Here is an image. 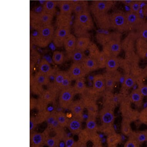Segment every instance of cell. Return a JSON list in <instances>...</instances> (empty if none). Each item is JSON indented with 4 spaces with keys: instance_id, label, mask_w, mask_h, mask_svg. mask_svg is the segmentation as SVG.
<instances>
[{
    "instance_id": "6da1fadb",
    "label": "cell",
    "mask_w": 147,
    "mask_h": 147,
    "mask_svg": "<svg viewBox=\"0 0 147 147\" xmlns=\"http://www.w3.org/2000/svg\"><path fill=\"white\" fill-rule=\"evenodd\" d=\"M74 34L77 38H90V31L94 28V24L89 11L76 15L72 24Z\"/></svg>"
},
{
    "instance_id": "7a4b0ae2",
    "label": "cell",
    "mask_w": 147,
    "mask_h": 147,
    "mask_svg": "<svg viewBox=\"0 0 147 147\" xmlns=\"http://www.w3.org/2000/svg\"><path fill=\"white\" fill-rule=\"evenodd\" d=\"M55 30L54 26L51 24L37 30L34 44L40 48L47 47L53 41Z\"/></svg>"
},
{
    "instance_id": "3957f363",
    "label": "cell",
    "mask_w": 147,
    "mask_h": 147,
    "mask_svg": "<svg viewBox=\"0 0 147 147\" xmlns=\"http://www.w3.org/2000/svg\"><path fill=\"white\" fill-rule=\"evenodd\" d=\"M121 38L122 33L115 31L112 39L102 47V51L107 57H118L122 50Z\"/></svg>"
},
{
    "instance_id": "277c9868",
    "label": "cell",
    "mask_w": 147,
    "mask_h": 147,
    "mask_svg": "<svg viewBox=\"0 0 147 147\" xmlns=\"http://www.w3.org/2000/svg\"><path fill=\"white\" fill-rule=\"evenodd\" d=\"M54 17L42 11L30 14V24L36 31L46 26L51 24Z\"/></svg>"
},
{
    "instance_id": "5b68a950",
    "label": "cell",
    "mask_w": 147,
    "mask_h": 147,
    "mask_svg": "<svg viewBox=\"0 0 147 147\" xmlns=\"http://www.w3.org/2000/svg\"><path fill=\"white\" fill-rule=\"evenodd\" d=\"M110 16L112 29L122 34L130 30L125 13L118 11L110 14Z\"/></svg>"
},
{
    "instance_id": "8992f818",
    "label": "cell",
    "mask_w": 147,
    "mask_h": 147,
    "mask_svg": "<svg viewBox=\"0 0 147 147\" xmlns=\"http://www.w3.org/2000/svg\"><path fill=\"white\" fill-rule=\"evenodd\" d=\"M130 100L122 101L121 104V112L123 118L126 119L131 122L138 120L140 112L132 107Z\"/></svg>"
},
{
    "instance_id": "52a82bcc",
    "label": "cell",
    "mask_w": 147,
    "mask_h": 147,
    "mask_svg": "<svg viewBox=\"0 0 147 147\" xmlns=\"http://www.w3.org/2000/svg\"><path fill=\"white\" fill-rule=\"evenodd\" d=\"M76 94L73 87L71 86L62 89L59 98L60 106L64 109L69 108Z\"/></svg>"
},
{
    "instance_id": "ba28073f",
    "label": "cell",
    "mask_w": 147,
    "mask_h": 147,
    "mask_svg": "<svg viewBox=\"0 0 147 147\" xmlns=\"http://www.w3.org/2000/svg\"><path fill=\"white\" fill-rule=\"evenodd\" d=\"M71 28L69 26L56 27L53 41L56 47H61L63 46L65 39L71 34Z\"/></svg>"
},
{
    "instance_id": "9c48e42d",
    "label": "cell",
    "mask_w": 147,
    "mask_h": 147,
    "mask_svg": "<svg viewBox=\"0 0 147 147\" xmlns=\"http://www.w3.org/2000/svg\"><path fill=\"white\" fill-rule=\"evenodd\" d=\"M113 5V1L110 0H94L90 5V10L92 15L106 13L111 9Z\"/></svg>"
},
{
    "instance_id": "30bf717a",
    "label": "cell",
    "mask_w": 147,
    "mask_h": 147,
    "mask_svg": "<svg viewBox=\"0 0 147 147\" xmlns=\"http://www.w3.org/2000/svg\"><path fill=\"white\" fill-rule=\"evenodd\" d=\"M99 115L100 121L103 125H112L115 121V113L113 106L111 105H105L99 111Z\"/></svg>"
},
{
    "instance_id": "8fae6325",
    "label": "cell",
    "mask_w": 147,
    "mask_h": 147,
    "mask_svg": "<svg viewBox=\"0 0 147 147\" xmlns=\"http://www.w3.org/2000/svg\"><path fill=\"white\" fill-rule=\"evenodd\" d=\"M97 26L100 30H109L112 29L110 14L108 12L93 15Z\"/></svg>"
},
{
    "instance_id": "7c38bea8",
    "label": "cell",
    "mask_w": 147,
    "mask_h": 147,
    "mask_svg": "<svg viewBox=\"0 0 147 147\" xmlns=\"http://www.w3.org/2000/svg\"><path fill=\"white\" fill-rule=\"evenodd\" d=\"M138 38L135 31H131L121 40L122 50L125 53L135 51L136 42Z\"/></svg>"
},
{
    "instance_id": "4fadbf2b",
    "label": "cell",
    "mask_w": 147,
    "mask_h": 147,
    "mask_svg": "<svg viewBox=\"0 0 147 147\" xmlns=\"http://www.w3.org/2000/svg\"><path fill=\"white\" fill-rule=\"evenodd\" d=\"M125 15L128 25L131 31H135L140 25L144 22L138 13L130 11L126 12Z\"/></svg>"
},
{
    "instance_id": "5bb4252c",
    "label": "cell",
    "mask_w": 147,
    "mask_h": 147,
    "mask_svg": "<svg viewBox=\"0 0 147 147\" xmlns=\"http://www.w3.org/2000/svg\"><path fill=\"white\" fill-rule=\"evenodd\" d=\"M67 72L72 80L74 81L84 78L87 74L81 63H73Z\"/></svg>"
},
{
    "instance_id": "9a60e30c",
    "label": "cell",
    "mask_w": 147,
    "mask_h": 147,
    "mask_svg": "<svg viewBox=\"0 0 147 147\" xmlns=\"http://www.w3.org/2000/svg\"><path fill=\"white\" fill-rule=\"evenodd\" d=\"M69 108L73 117L82 119L84 111L85 108L83 100H77L73 101Z\"/></svg>"
},
{
    "instance_id": "2e32d148",
    "label": "cell",
    "mask_w": 147,
    "mask_h": 147,
    "mask_svg": "<svg viewBox=\"0 0 147 147\" xmlns=\"http://www.w3.org/2000/svg\"><path fill=\"white\" fill-rule=\"evenodd\" d=\"M135 51L140 59L147 57V41L141 38H138L136 40Z\"/></svg>"
},
{
    "instance_id": "e0dca14e",
    "label": "cell",
    "mask_w": 147,
    "mask_h": 147,
    "mask_svg": "<svg viewBox=\"0 0 147 147\" xmlns=\"http://www.w3.org/2000/svg\"><path fill=\"white\" fill-rule=\"evenodd\" d=\"M67 127L72 134H79L82 130V119L73 117L69 120Z\"/></svg>"
},
{
    "instance_id": "ac0fdd59",
    "label": "cell",
    "mask_w": 147,
    "mask_h": 147,
    "mask_svg": "<svg viewBox=\"0 0 147 147\" xmlns=\"http://www.w3.org/2000/svg\"><path fill=\"white\" fill-rule=\"evenodd\" d=\"M92 88L94 91L101 92L106 89L105 77L102 74H98L93 77Z\"/></svg>"
},
{
    "instance_id": "d6986e66",
    "label": "cell",
    "mask_w": 147,
    "mask_h": 147,
    "mask_svg": "<svg viewBox=\"0 0 147 147\" xmlns=\"http://www.w3.org/2000/svg\"><path fill=\"white\" fill-rule=\"evenodd\" d=\"M81 64L86 74L99 69L96 60L89 56H87Z\"/></svg>"
},
{
    "instance_id": "ffe728a7",
    "label": "cell",
    "mask_w": 147,
    "mask_h": 147,
    "mask_svg": "<svg viewBox=\"0 0 147 147\" xmlns=\"http://www.w3.org/2000/svg\"><path fill=\"white\" fill-rule=\"evenodd\" d=\"M119 67V59L118 57L115 56L107 57L105 68L106 72L111 73H114L117 71Z\"/></svg>"
},
{
    "instance_id": "44dd1931",
    "label": "cell",
    "mask_w": 147,
    "mask_h": 147,
    "mask_svg": "<svg viewBox=\"0 0 147 147\" xmlns=\"http://www.w3.org/2000/svg\"><path fill=\"white\" fill-rule=\"evenodd\" d=\"M85 107L88 111V115L97 116L98 111V106L96 99L92 97H88L83 100Z\"/></svg>"
},
{
    "instance_id": "7402d4cb",
    "label": "cell",
    "mask_w": 147,
    "mask_h": 147,
    "mask_svg": "<svg viewBox=\"0 0 147 147\" xmlns=\"http://www.w3.org/2000/svg\"><path fill=\"white\" fill-rule=\"evenodd\" d=\"M77 38L74 34H70L64 42L63 46L67 53H69L76 49Z\"/></svg>"
},
{
    "instance_id": "603a6c76",
    "label": "cell",
    "mask_w": 147,
    "mask_h": 147,
    "mask_svg": "<svg viewBox=\"0 0 147 147\" xmlns=\"http://www.w3.org/2000/svg\"><path fill=\"white\" fill-rule=\"evenodd\" d=\"M72 15H68L59 13L56 18V27H71L73 24Z\"/></svg>"
},
{
    "instance_id": "cb8c5ba5",
    "label": "cell",
    "mask_w": 147,
    "mask_h": 147,
    "mask_svg": "<svg viewBox=\"0 0 147 147\" xmlns=\"http://www.w3.org/2000/svg\"><path fill=\"white\" fill-rule=\"evenodd\" d=\"M115 31L106 33L99 32L96 35V39L97 42L102 47L105 46L113 37Z\"/></svg>"
},
{
    "instance_id": "d4e9b609",
    "label": "cell",
    "mask_w": 147,
    "mask_h": 147,
    "mask_svg": "<svg viewBox=\"0 0 147 147\" xmlns=\"http://www.w3.org/2000/svg\"><path fill=\"white\" fill-rule=\"evenodd\" d=\"M57 3L54 0H48L44 3L42 11L47 14L54 17L56 13Z\"/></svg>"
},
{
    "instance_id": "484cf974",
    "label": "cell",
    "mask_w": 147,
    "mask_h": 147,
    "mask_svg": "<svg viewBox=\"0 0 147 147\" xmlns=\"http://www.w3.org/2000/svg\"><path fill=\"white\" fill-rule=\"evenodd\" d=\"M60 13L72 15L73 12V4L70 0H64L60 3Z\"/></svg>"
},
{
    "instance_id": "4316f807",
    "label": "cell",
    "mask_w": 147,
    "mask_h": 147,
    "mask_svg": "<svg viewBox=\"0 0 147 147\" xmlns=\"http://www.w3.org/2000/svg\"><path fill=\"white\" fill-rule=\"evenodd\" d=\"M46 139L43 134L40 133H32L30 136V142L35 147H39L45 143Z\"/></svg>"
},
{
    "instance_id": "83f0119b",
    "label": "cell",
    "mask_w": 147,
    "mask_h": 147,
    "mask_svg": "<svg viewBox=\"0 0 147 147\" xmlns=\"http://www.w3.org/2000/svg\"><path fill=\"white\" fill-rule=\"evenodd\" d=\"M91 42L90 38L88 37L77 38L76 49L85 52L88 50Z\"/></svg>"
},
{
    "instance_id": "f1b7e54d",
    "label": "cell",
    "mask_w": 147,
    "mask_h": 147,
    "mask_svg": "<svg viewBox=\"0 0 147 147\" xmlns=\"http://www.w3.org/2000/svg\"><path fill=\"white\" fill-rule=\"evenodd\" d=\"M70 58L73 63H82L87 57L85 52L76 49L71 53H68Z\"/></svg>"
},
{
    "instance_id": "f546056e",
    "label": "cell",
    "mask_w": 147,
    "mask_h": 147,
    "mask_svg": "<svg viewBox=\"0 0 147 147\" xmlns=\"http://www.w3.org/2000/svg\"><path fill=\"white\" fill-rule=\"evenodd\" d=\"M104 76L105 77L106 89L110 91L113 90L117 81L116 77L113 75V74L107 72L105 74Z\"/></svg>"
},
{
    "instance_id": "4dcf8cb0",
    "label": "cell",
    "mask_w": 147,
    "mask_h": 147,
    "mask_svg": "<svg viewBox=\"0 0 147 147\" xmlns=\"http://www.w3.org/2000/svg\"><path fill=\"white\" fill-rule=\"evenodd\" d=\"M89 11L88 3L85 0H81L73 4V12L76 15Z\"/></svg>"
},
{
    "instance_id": "1f68e13d",
    "label": "cell",
    "mask_w": 147,
    "mask_h": 147,
    "mask_svg": "<svg viewBox=\"0 0 147 147\" xmlns=\"http://www.w3.org/2000/svg\"><path fill=\"white\" fill-rule=\"evenodd\" d=\"M96 116L94 115H89L86 121V129L90 133L96 132L98 129V125L96 121Z\"/></svg>"
},
{
    "instance_id": "d6a6232c",
    "label": "cell",
    "mask_w": 147,
    "mask_h": 147,
    "mask_svg": "<svg viewBox=\"0 0 147 147\" xmlns=\"http://www.w3.org/2000/svg\"><path fill=\"white\" fill-rule=\"evenodd\" d=\"M121 141V136L115 133L108 136L106 142L108 147H113L119 144Z\"/></svg>"
},
{
    "instance_id": "836d02e7",
    "label": "cell",
    "mask_w": 147,
    "mask_h": 147,
    "mask_svg": "<svg viewBox=\"0 0 147 147\" xmlns=\"http://www.w3.org/2000/svg\"><path fill=\"white\" fill-rule=\"evenodd\" d=\"M125 59L131 67L138 65L139 61L141 59L135 51L125 53Z\"/></svg>"
},
{
    "instance_id": "e575fe53",
    "label": "cell",
    "mask_w": 147,
    "mask_h": 147,
    "mask_svg": "<svg viewBox=\"0 0 147 147\" xmlns=\"http://www.w3.org/2000/svg\"><path fill=\"white\" fill-rule=\"evenodd\" d=\"M39 71L49 77L51 75L53 71L51 64L48 61L45 59L41 60L39 64Z\"/></svg>"
},
{
    "instance_id": "d590c367",
    "label": "cell",
    "mask_w": 147,
    "mask_h": 147,
    "mask_svg": "<svg viewBox=\"0 0 147 147\" xmlns=\"http://www.w3.org/2000/svg\"><path fill=\"white\" fill-rule=\"evenodd\" d=\"M73 88L76 94H82L84 93L86 89L84 78L76 80Z\"/></svg>"
},
{
    "instance_id": "8d00e7d4",
    "label": "cell",
    "mask_w": 147,
    "mask_h": 147,
    "mask_svg": "<svg viewBox=\"0 0 147 147\" xmlns=\"http://www.w3.org/2000/svg\"><path fill=\"white\" fill-rule=\"evenodd\" d=\"M129 136L134 139L139 144L141 145L144 142L147 141V131L132 132Z\"/></svg>"
},
{
    "instance_id": "74e56055",
    "label": "cell",
    "mask_w": 147,
    "mask_h": 147,
    "mask_svg": "<svg viewBox=\"0 0 147 147\" xmlns=\"http://www.w3.org/2000/svg\"><path fill=\"white\" fill-rule=\"evenodd\" d=\"M137 82L136 78L131 74H126L124 76L123 85L124 88L129 89L133 88Z\"/></svg>"
},
{
    "instance_id": "f35d334b",
    "label": "cell",
    "mask_w": 147,
    "mask_h": 147,
    "mask_svg": "<svg viewBox=\"0 0 147 147\" xmlns=\"http://www.w3.org/2000/svg\"><path fill=\"white\" fill-rule=\"evenodd\" d=\"M131 122L126 119L123 118L121 124V130L122 134L129 136L132 132Z\"/></svg>"
},
{
    "instance_id": "ab89813d",
    "label": "cell",
    "mask_w": 147,
    "mask_h": 147,
    "mask_svg": "<svg viewBox=\"0 0 147 147\" xmlns=\"http://www.w3.org/2000/svg\"><path fill=\"white\" fill-rule=\"evenodd\" d=\"M143 98V96L137 88L132 91L129 99L132 102L139 106L142 104Z\"/></svg>"
},
{
    "instance_id": "60d3db41",
    "label": "cell",
    "mask_w": 147,
    "mask_h": 147,
    "mask_svg": "<svg viewBox=\"0 0 147 147\" xmlns=\"http://www.w3.org/2000/svg\"><path fill=\"white\" fill-rule=\"evenodd\" d=\"M35 80L36 83L39 85L46 86L49 82V76L39 71L35 75Z\"/></svg>"
},
{
    "instance_id": "b9f144b4",
    "label": "cell",
    "mask_w": 147,
    "mask_h": 147,
    "mask_svg": "<svg viewBox=\"0 0 147 147\" xmlns=\"http://www.w3.org/2000/svg\"><path fill=\"white\" fill-rule=\"evenodd\" d=\"M138 38H142L147 41V23L143 22L135 31Z\"/></svg>"
},
{
    "instance_id": "7bdbcfd3",
    "label": "cell",
    "mask_w": 147,
    "mask_h": 147,
    "mask_svg": "<svg viewBox=\"0 0 147 147\" xmlns=\"http://www.w3.org/2000/svg\"><path fill=\"white\" fill-rule=\"evenodd\" d=\"M88 51L89 52V56L95 59L101 51L96 44L92 42L90 43Z\"/></svg>"
},
{
    "instance_id": "ee69618b",
    "label": "cell",
    "mask_w": 147,
    "mask_h": 147,
    "mask_svg": "<svg viewBox=\"0 0 147 147\" xmlns=\"http://www.w3.org/2000/svg\"><path fill=\"white\" fill-rule=\"evenodd\" d=\"M64 53L60 51H56L53 52L52 56V60L55 64L61 65L64 61Z\"/></svg>"
},
{
    "instance_id": "f6af8a7d",
    "label": "cell",
    "mask_w": 147,
    "mask_h": 147,
    "mask_svg": "<svg viewBox=\"0 0 147 147\" xmlns=\"http://www.w3.org/2000/svg\"><path fill=\"white\" fill-rule=\"evenodd\" d=\"M56 115L59 126L62 127L67 126L69 119L66 115L63 112H59L56 114Z\"/></svg>"
},
{
    "instance_id": "bcb514c9",
    "label": "cell",
    "mask_w": 147,
    "mask_h": 147,
    "mask_svg": "<svg viewBox=\"0 0 147 147\" xmlns=\"http://www.w3.org/2000/svg\"><path fill=\"white\" fill-rule=\"evenodd\" d=\"M107 59V56L102 51L95 59L99 66V69L105 68Z\"/></svg>"
},
{
    "instance_id": "7dc6e473",
    "label": "cell",
    "mask_w": 147,
    "mask_h": 147,
    "mask_svg": "<svg viewBox=\"0 0 147 147\" xmlns=\"http://www.w3.org/2000/svg\"><path fill=\"white\" fill-rule=\"evenodd\" d=\"M67 73V72L63 71H58L56 72L54 77V81L56 85L61 88Z\"/></svg>"
},
{
    "instance_id": "c3c4849f",
    "label": "cell",
    "mask_w": 147,
    "mask_h": 147,
    "mask_svg": "<svg viewBox=\"0 0 147 147\" xmlns=\"http://www.w3.org/2000/svg\"><path fill=\"white\" fill-rule=\"evenodd\" d=\"M47 123L49 126L52 128L55 129L59 126L57 121L56 115H51L48 116L47 119Z\"/></svg>"
},
{
    "instance_id": "681fc988",
    "label": "cell",
    "mask_w": 147,
    "mask_h": 147,
    "mask_svg": "<svg viewBox=\"0 0 147 147\" xmlns=\"http://www.w3.org/2000/svg\"><path fill=\"white\" fill-rule=\"evenodd\" d=\"M141 2L139 0H136L129 5L130 11L139 13V11L141 9Z\"/></svg>"
},
{
    "instance_id": "f907efd6",
    "label": "cell",
    "mask_w": 147,
    "mask_h": 147,
    "mask_svg": "<svg viewBox=\"0 0 147 147\" xmlns=\"http://www.w3.org/2000/svg\"><path fill=\"white\" fill-rule=\"evenodd\" d=\"M138 120L142 124L147 125V107L140 112Z\"/></svg>"
},
{
    "instance_id": "816d5d0a",
    "label": "cell",
    "mask_w": 147,
    "mask_h": 147,
    "mask_svg": "<svg viewBox=\"0 0 147 147\" xmlns=\"http://www.w3.org/2000/svg\"><path fill=\"white\" fill-rule=\"evenodd\" d=\"M73 81L70 77L69 74L67 73L65 77L64 78V81H63V83L62 84L61 88L62 89L68 88V87L71 86V83H72V81Z\"/></svg>"
},
{
    "instance_id": "f5cc1de1",
    "label": "cell",
    "mask_w": 147,
    "mask_h": 147,
    "mask_svg": "<svg viewBox=\"0 0 147 147\" xmlns=\"http://www.w3.org/2000/svg\"><path fill=\"white\" fill-rule=\"evenodd\" d=\"M140 145L134 139L129 137V139L125 142L124 144V147H138Z\"/></svg>"
},
{
    "instance_id": "db71d44e",
    "label": "cell",
    "mask_w": 147,
    "mask_h": 147,
    "mask_svg": "<svg viewBox=\"0 0 147 147\" xmlns=\"http://www.w3.org/2000/svg\"><path fill=\"white\" fill-rule=\"evenodd\" d=\"M45 143L47 146L55 147L57 146V142L55 137H49L46 139Z\"/></svg>"
},
{
    "instance_id": "11a10c76",
    "label": "cell",
    "mask_w": 147,
    "mask_h": 147,
    "mask_svg": "<svg viewBox=\"0 0 147 147\" xmlns=\"http://www.w3.org/2000/svg\"><path fill=\"white\" fill-rule=\"evenodd\" d=\"M138 89L144 97L147 96V85L141 82L138 85Z\"/></svg>"
},
{
    "instance_id": "9f6ffc18",
    "label": "cell",
    "mask_w": 147,
    "mask_h": 147,
    "mask_svg": "<svg viewBox=\"0 0 147 147\" xmlns=\"http://www.w3.org/2000/svg\"><path fill=\"white\" fill-rule=\"evenodd\" d=\"M76 144L75 140L72 137H68L65 139V144L67 147H72L74 146Z\"/></svg>"
},
{
    "instance_id": "6f0895ef",
    "label": "cell",
    "mask_w": 147,
    "mask_h": 147,
    "mask_svg": "<svg viewBox=\"0 0 147 147\" xmlns=\"http://www.w3.org/2000/svg\"><path fill=\"white\" fill-rule=\"evenodd\" d=\"M52 94L50 92L48 91H46L44 93L43 98L46 101H50L52 99Z\"/></svg>"
},
{
    "instance_id": "680465c9",
    "label": "cell",
    "mask_w": 147,
    "mask_h": 147,
    "mask_svg": "<svg viewBox=\"0 0 147 147\" xmlns=\"http://www.w3.org/2000/svg\"><path fill=\"white\" fill-rule=\"evenodd\" d=\"M35 123L33 119H30V131L32 130L34 128Z\"/></svg>"
},
{
    "instance_id": "91938a15",
    "label": "cell",
    "mask_w": 147,
    "mask_h": 147,
    "mask_svg": "<svg viewBox=\"0 0 147 147\" xmlns=\"http://www.w3.org/2000/svg\"><path fill=\"white\" fill-rule=\"evenodd\" d=\"M136 0H123V2L125 4L127 5H129Z\"/></svg>"
},
{
    "instance_id": "94428289",
    "label": "cell",
    "mask_w": 147,
    "mask_h": 147,
    "mask_svg": "<svg viewBox=\"0 0 147 147\" xmlns=\"http://www.w3.org/2000/svg\"><path fill=\"white\" fill-rule=\"evenodd\" d=\"M110 1H113V0H110Z\"/></svg>"
},
{
    "instance_id": "6125c7cd",
    "label": "cell",
    "mask_w": 147,
    "mask_h": 147,
    "mask_svg": "<svg viewBox=\"0 0 147 147\" xmlns=\"http://www.w3.org/2000/svg\"></svg>"
},
{
    "instance_id": "be15d7a7",
    "label": "cell",
    "mask_w": 147,
    "mask_h": 147,
    "mask_svg": "<svg viewBox=\"0 0 147 147\" xmlns=\"http://www.w3.org/2000/svg\"></svg>"
}]
</instances>
